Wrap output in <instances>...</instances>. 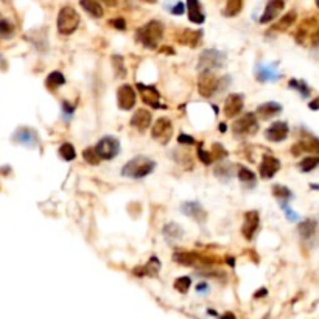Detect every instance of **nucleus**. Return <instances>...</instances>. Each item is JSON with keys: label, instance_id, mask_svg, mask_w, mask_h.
I'll list each match as a JSON object with an SVG mask.
<instances>
[{"label": "nucleus", "instance_id": "7ed1b4c3", "mask_svg": "<svg viewBox=\"0 0 319 319\" xmlns=\"http://www.w3.org/2000/svg\"><path fill=\"white\" fill-rule=\"evenodd\" d=\"M79 25V14L72 7H64L58 14V31L59 35L69 36Z\"/></svg>", "mask_w": 319, "mask_h": 319}, {"label": "nucleus", "instance_id": "3c124183", "mask_svg": "<svg viewBox=\"0 0 319 319\" xmlns=\"http://www.w3.org/2000/svg\"><path fill=\"white\" fill-rule=\"evenodd\" d=\"M101 2H104L108 7H116L117 5V0H101Z\"/></svg>", "mask_w": 319, "mask_h": 319}, {"label": "nucleus", "instance_id": "a18cd8bd", "mask_svg": "<svg viewBox=\"0 0 319 319\" xmlns=\"http://www.w3.org/2000/svg\"><path fill=\"white\" fill-rule=\"evenodd\" d=\"M109 24L113 25V27H116L117 30H125V28H126V24H125V21H123V19H114V21H109Z\"/></svg>", "mask_w": 319, "mask_h": 319}, {"label": "nucleus", "instance_id": "ddd939ff", "mask_svg": "<svg viewBox=\"0 0 319 319\" xmlns=\"http://www.w3.org/2000/svg\"><path fill=\"white\" fill-rule=\"evenodd\" d=\"M137 89L142 95V100L145 101L148 106L154 108V109H159L161 108V103H159V100H161V93L157 92L156 87L153 86H145L142 83H137Z\"/></svg>", "mask_w": 319, "mask_h": 319}, {"label": "nucleus", "instance_id": "c756f323", "mask_svg": "<svg viewBox=\"0 0 319 319\" xmlns=\"http://www.w3.org/2000/svg\"><path fill=\"white\" fill-rule=\"evenodd\" d=\"M296 18H297V14L296 11H290V13H286L283 18L274 25V30L277 31H285V30H288L294 22H296Z\"/></svg>", "mask_w": 319, "mask_h": 319}, {"label": "nucleus", "instance_id": "1a4fd4ad", "mask_svg": "<svg viewBox=\"0 0 319 319\" xmlns=\"http://www.w3.org/2000/svg\"><path fill=\"white\" fill-rule=\"evenodd\" d=\"M117 101L119 108L123 111H130L136 104V90L130 84H123L117 90Z\"/></svg>", "mask_w": 319, "mask_h": 319}, {"label": "nucleus", "instance_id": "72a5a7b5", "mask_svg": "<svg viewBox=\"0 0 319 319\" xmlns=\"http://www.w3.org/2000/svg\"><path fill=\"white\" fill-rule=\"evenodd\" d=\"M14 35V27L11 22L5 21V19H0V38L2 39H10Z\"/></svg>", "mask_w": 319, "mask_h": 319}, {"label": "nucleus", "instance_id": "412c9836", "mask_svg": "<svg viewBox=\"0 0 319 319\" xmlns=\"http://www.w3.org/2000/svg\"><path fill=\"white\" fill-rule=\"evenodd\" d=\"M297 231H299V235L302 240H311L314 234L317 232V223L314 220H305V221L299 223Z\"/></svg>", "mask_w": 319, "mask_h": 319}, {"label": "nucleus", "instance_id": "de8ad7c7", "mask_svg": "<svg viewBox=\"0 0 319 319\" xmlns=\"http://www.w3.org/2000/svg\"><path fill=\"white\" fill-rule=\"evenodd\" d=\"M171 13H173V14H182V13H184V4L179 2L176 7H174V8L171 10Z\"/></svg>", "mask_w": 319, "mask_h": 319}, {"label": "nucleus", "instance_id": "2f4dec72", "mask_svg": "<svg viewBox=\"0 0 319 319\" xmlns=\"http://www.w3.org/2000/svg\"><path fill=\"white\" fill-rule=\"evenodd\" d=\"M317 165H319V157H317V156H310V157L302 159L300 164H299L300 170L304 171V173H308V171L314 170Z\"/></svg>", "mask_w": 319, "mask_h": 319}, {"label": "nucleus", "instance_id": "864d4df0", "mask_svg": "<svg viewBox=\"0 0 319 319\" xmlns=\"http://www.w3.org/2000/svg\"><path fill=\"white\" fill-rule=\"evenodd\" d=\"M223 319H235V316L232 313H226L225 316H223Z\"/></svg>", "mask_w": 319, "mask_h": 319}, {"label": "nucleus", "instance_id": "6e6552de", "mask_svg": "<svg viewBox=\"0 0 319 319\" xmlns=\"http://www.w3.org/2000/svg\"><path fill=\"white\" fill-rule=\"evenodd\" d=\"M151 133H153V137L157 142H161L162 145H167L171 139V136H173V125L168 119H159L153 125Z\"/></svg>", "mask_w": 319, "mask_h": 319}, {"label": "nucleus", "instance_id": "473e14b6", "mask_svg": "<svg viewBox=\"0 0 319 319\" xmlns=\"http://www.w3.org/2000/svg\"><path fill=\"white\" fill-rule=\"evenodd\" d=\"M59 154H61V157L64 159V161H73L75 156H76L72 143H62V145L59 147Z\"/></svg>", "mask_w": 319, "mask_h": 319}, {"label": "nucleus", "instance_id": "423d86ee", "mask_svg": "<svg viewBox=\"0 0 319 319\" xmlns=\"http://www.w3.org/2000/svg\"><path fill=\"white\" fill-rule=\"evenodd\" d=\"M95 150H97V153L101 159H104V161H111V159H114L119 154L120 142L116 137L106 136L97 143V145H95Z\"/></svg>", "mask_w": 319, "mask_h": 319}, {"label": "nucleus", "instance_id": "cd10ccee", "mask_svg": "<svg viewBox=\"0 0 319 319\" xmlns=\"http://www.w3.org/2000/svg\"><path fill=\"white\" fill-rule=\"evenodd\" d=\"M242 10H243V0H228L223 14H225L226 18H235V16L242 13Z\"/></svg>", "mask_w": 319, "mask_h": 319}, {"label": "nucleus", "instance_id": "4be33fe9", "mask_svg": "<svg viewBox=\"0 0 319 319\" xmlns=\"http://www.w3.org/2000/svg\"><path fill=\"white\" fill-rule=\"evenodd\" d=\"M162 234H164V238L168 243H176L178 240L182 238L184 231L179 225H176V223H168V225L164 228Z\"/></svg>", "mask_w": 319, "mask_h": 319}, {"label": "nucleus", "instance_id": "6ab92c4d", "mask_svg": "<svg viewBox=\"0 0 319 319\" xmlns=\"http://www.w3.org/2000/svg\"><path fill=\"white\" fill-rule=\"evenodd\" d=\"M131 125L137 128L139 131H147L148 126L151 125V114L147 109H137L131 119Z\"/></svg>", "mask_w": 319, "mask_h": 319}, {"label": "nucleus", "instance_id": "e433bc0d", "mask_svg": "<svg viewBox=\"0 0 319 319\" xmlns=\"http://www.w3.org/2000/svg\"><path fill=\"white\" fill-rule=\"evenodd\" d=\"M273 195H274L276 198L285 199V201L291 199V196H293L291 191H290L288 188H286V187H283V185H274V187H273Z\"/></svg>", "mask_w": 319, "mask_h": 319}, {"label": "nucleus", "instance_id": "f704fd0d", "mask_svg": "<svg viewBox=\"0 0 319 319\" xmlns=\"http://www.w3.org/2000/svg\"><path fill=\"white\" fill-rule=\"evenodd\" d=\"M83 157H84V161H86L87 164H90V165H98V164H100V159H101L95 148H87V150H84V151H83Z\"/></svg>", "mask_w": 319, "mask_h": 319}, {"label": "nucleus", "instance_id": "4d7b16f0", "mask_svg": "<svg viewBox=\"0 0 319 319\" xmlns=\"http://www.w3.org/2000/svg\"><path fill=\"white\" fill-rule=\"evenodd\" d=\"M317 5H319V4H317Z\"/></svg>", "mask_w": 319, "mask_h": 319}, {"label": "nucleus", "instance_id": "bb28decb", "mask_svg": "<svg viewBox=\"0 0 319 319\" xmlns=\"http://www.w3.org/2000/svg\"><path fill=\"white\" fill-rule=\"evenodd\" d=\"M64 83H66V78H64V75L61 72H58V70L52 72L45 79V86H47V89H50V90H55V89L61 87Z\"/></svg>", "mask_w": 319, "mask_h": 319}, {"label": "nucleus", "instance_id": "5fc2aeb1", "mask_svg": "<svg viewBox=\"0 0 319 319\" xmlns=\"http://www.w3.org/2000/svg\"><path fill=\"white\" fill-rule=\"evenodd\" d=\"M220 131H223V133L226 131V125H225V123H221V125H220Z\"/></svg>", "mask_w": 319, "mask_h": 319}, {"label": "nucleus", "instance_id": "f257e3e1", "mask_svg": "<svg viewBox=\"0 0 319 319\" xmlns=\"http://www.w3.org/2000/svg\"><path fill=\"white\" fill-rule=\"evenodd\" d=\"M164 36V25L159 21H151L140 27L136 33V39L147 49H156L159 41Z\"/></svg>", "mask_w": 319, "mask_h": 319}, {"label": "nucleus", "instance_id": "a878e982", "mask_svg": "<svg viewBox=\"0 0 319 319\" xmlns=\"http://www.w3.org/2000/svg\"><path fill=\"white\" fill-rule=\"evenodd\" d=\"M14 140L19 142V143H24V145H35L36 134H35V131L27 130V128H22V130H19L18 133H16Z\"/></svg>", "mask_w": 319, "mask_h": 319}, {"label": "nucleus", "instance_id": "a211bd4d", "mask_svg": "<svg viewBox=\"0 0 319 319\" xmlns=\"http://www.w3.org/2000/svg\"><path fill=\"white\" fill-rule=\"evenodd\" d=\"M187 16L188 21L201 25L205 21V16L201 10V4L199 0H187Z\"/></svg>", "mask_w": 319, "mask_h": 319}, {"label": "nucleus", "instance_id": "b1692460", "mask_svg": "<svg viewBox=\"0 0 319 319\" xmlns=\"http://www.w3.org/2000/svg\"><path fill=\"white\" fill-rule=\"evenodd\" d=\"M79 5H81L83 10L86 13H89L92 18H97V19L98 18H103L104 11H103V8H101L98 0H79Z\"/></svg>", "mask_w": 319, "mask_h": 319}, {"label": "nucleus", "instance_id": "ea45409f", "mask_svg": "<svg viewBox=\"0 0 319 319\" xmlns=\"http://www.w3.org/2000/svg\"><path fill=\"white\" fill-rule=\"evenodd\" d=\"M190 283H191L190 277H179V279H176V282H174V288H176L179 293H187L190 288Z\"/></svg>", "mask_w": 319, "mask_h": 319}, {"label": "nucleus", "instance_id": "dca6fc26", "mask_svg": "<svg viewBox=\"0 0 319 319\" xmlns=\"http://www.w3.org/2000/svg\"><path fill=\"white\" fill-rule=\"evenodd\" d=\"M283 8H285V2H283V0H269L266 8H265L263 16L260 18V24L273 22Z\"/></svg>", "mask_w": 319, "mask_h": 319}, {"label": "nucleus", "instance_id": "9b49d317", "mask_svg": "<svg viewBox=\"0 0 319 319\" xmlns=\"http://www.w3.org/2000/svg\"><path fill=\"white\" fill-rule=\"evenodd\" d=\"M290 128L285 122H274L273 125H269V128L265 131V137L269 142H282L288 137Z\"/></svg>", "mask_w": 319, "mask_h": 319}, {"label": "nucleus", "instance_id": "c9c22d12", "mask_svg": "<svg viewBox=\"0 0 319 319\" xmlns=\"http://www.w3.org/2000/svg\"><path fill=\"white\" fill-rule=\"evenodd\" d=\"M238 179L245 184H254L255 182V174L249 168L240 167V170H238Z\"/></svg>", "mask_w": 319, "mask_h": 319}, {"label": "nucleus", "instance_id": "c03bdc74", "mask_svg": "<svg viewBox=\"0 0 319 319\" xmlns=\"http://www.w3.org/2000/svg\"><path fill=\"white\" fill-rule=\"evenodd\" d=\"M282 207H283V212L286 214V217H288V220L290 221H294V220H297V215L290 209V207L288 205H286V204H282Z\"/></svg>", "mask_w": 319, "mask_h": 319}, {"label": "nucleus", "instance_id": "7c9ffc66", "mask_svg": "<svg viewBox=\"0 0 319 319\" xmlns=\"http://www.w3.org/2000/svg\"><path fill=\"white\" fill-rule=\"evenodd\" d=\"M279 78V75L274 72V69L273 67H265V66H262L259 70H257V79L259 81H269V79H277Z\"/></svg>", "mask_w": 319, "mask_h": 319}, {"label": "nucleus", "instance_id": "0eeeda50", "mask_svg": "<svg viewBox=\"0 0 319 319\" xmlns=\"http://www.w3.org/2000/svg\"><path fill=\"white\" fill-rule=\"evenodd\" d=\"M218 87H220V81H218V78L212 72H199L198 92L202 95L204 98L212 97Z\"/></svg>", "mask_w": 319, "mask_h": 319}, {"label": "nucleus", "instance_id": "2eb2a0df", "mask_svg": "<svg viewBox=\"0 0 319 319\" xmlns=\"http://www.w3.org/2000/svg\"><path fill=\"white\" fill-rule=\"evenodd\" d=\"M280 170V162L279 159L274 156H265L260 164V176L265 179L273 178L274 174Z\"/></svg>", "mask_w": 319, "mask_h": 319}, {"label": "nucleus", "instance_id": "a19ab883", "mask_svg": "<svg viewBox=\"0 0 319 319\" xmlns=\"http://www.w3.org/2000/svg\"><path fill=\"white\" fill-rule=\"evenodd\" d=\"M212 156H214V159H225V157H228V151L223 148L220 143H215L212 148Z\"/></svg>", "mask_w": 319, "mask_h": 319}, {"label": "nucleus", "instance_id": "58836bf2", "mask_svg": "<svg viewBox=\"0 0 319 319\" xmlns=\"http://www.w3.org/2000/svg\"><path fill=\"white\" fill-rule=\"evenodd\" d=\"M290 86H291L293 89L299 90L300 95H302L304 98H308V97H310V87H308L304 81H297V79H291V81H290Z\"/></svg>", "mask_w": 319, "mask_h": 319}, {"label": "nucleus", "instance_id": "f03ea898", "mask_svg": "<svg viewBox=\"0 0 319 319\" xmlns=\"http://www.w3.org/2000/svg\"><path fill=\"white\" fill-rule=\"evenodd\" d=\"M154 167H156V164L150 157L137 156V157L131 159L130 162H126V165L122 168V174L128 178H133V179H140V178L148 176V174L154 170Z\"/></svg>", "mask_w": 319, "mask_h": 319}, {"label": "nucleus", "instance_id": "4c0bfd02", "mask_svg": "<svg viewBox=\"0 0 319 319\" xmlns=\"http://www.w3.org/2000/svg\"><path fill=\"white\" fill-rule=\"evenodd\" d=\"M111 61H113V67L116 70V75L117 76H125L126 75V69H125V64H123V58L119 56V55H114L113 58H111Z\"/></svg>", "mask_w": 319, "mask_h": 319}, {"label": "nucleus", "instance_id": "4468645a", "mask_svg": "<svg viewBox=\"0 0 319 319\" xmlns=\"http://www.w3.org/2000/svg\"><path fill=\"white\" fill-rule=\"evenodd\" d=\"M181 212L190 218H193L195 221H199V223H204L205 218H207V212L202 209V205L199 202H195V201H188V202H184L181 205Z\"/></svg>", "mask_w": 319, "mask_h": 319}, {"label": "nucleus", "instance_id": "49530a36", "mask_svg": "<svg viewBox=\"0 0 319 319\" xmlns=\"http://www.w3.org/2000/svg\"><path fill=\"white\" fill-rule=\"evenodd\" d=\"M310 42H311V45H319V28H316L313 33H311Z\"/></svg>", "mask_w": 319, "mask_h": 319}, {"label": "nucleus", "instance_id": "c85d7f7f", "mask_svg": "<svg viewBox=\"0 0 319 319\" xmlns=\"http://www.w3.org/2000/svg\"><path fill=\"white\" fill-rule=\"evenodd\" d=\"M173 259L181 265L190 266V265H193L199 260V255L196 252H176L173 255Z\"/></svg>", "mask_w": 319, "mask_h": 319}, {"label": "nucleus", "instance_id": "f3484780", "mask_svg": "<svg viewBox=\"0 0 319 319\" xmlns=\"http://www.w3.org/2000/svg\"><path fill=\"white\" fill-rule=\"evenodd\" d=\"M302 151L319 154V139L310 136V137H307L304 140H300L299 143H296V145H293V154L294 156L300 154Z\"/></svg>", "mask_w": 319, "mask_h": 319}, {"label": "nucleus", "instance_id": "f8f14e48", "mask_svg": "<svg viewBox=\"0 0 319 319\" xmlns=\"http://www.w3.org/2000/svg\"><path fill=\"white\" fill-rule=\"evenodd\" d=\"M243 109V95L240 93H231L225 101V108H223V113L228 119H232L238 116Z\"/></svg>", "mask_w": 319, "mask_h": 319}, {"label": "nucleus", "instance_id": "39448f33", "mask_svg": "<svg viewBox=\"0 0 319 319\" xmlns=\"http://www.w3.org/2000/svg\"><path fill=\"white\" fill-rule=\"evenodd\" d=\"M232 130H234V134L237 136H252L259 130V120L255 117V114L249 113L243 116L242 119H238L237 122H234Z\"/></svg>", "mask_w": 319, "mask_h": 319}, {"label": "nucleus", "instance_id": "37998d69", "mask_svg": "<svg viewBox=\"0 0 319 319\" xmlns=\"http://www.w3.org/2000/svg\"><path fill=\"white\" fill-rule=\"evenodd\" d=\"M178 142L181 143V145H193L195 143V139L193 137H190V136H187V134H179V137H178Z\"/></svg>", "mask_w": 319, "mask_h": 319}, {"label": "nucleus", "instance_id": "79ce46f5", "mask_svg": "<svg viewBox=\"0 0 319 319\" xmlns=\"http://www.w3.org/2000/svg\"><path fill=\"white\" fill-rule=\"evenodd\" d=\"M198 157L201 159V162L205 164V165H209V164L214 161L212 153H207V151H204L202 148H198Z\"/></svg>", "mask_w": 319, "mask_h": 319}, {"label": "nucleus", "instance_id": "8fccbe9b", "mask_svg": "<svg viewBox=\"0 0 319 319\" xmlns=\"http://www.w3.org/2000/svg\"><path fill=\"white\" fill-rule=\"evenodd\" d=\"M310 109H313V111H317L319 109V98L310 103Z\"/></svg>", "mask_w": 319, "mask_h": 319}, {"label": "nucleus", "instance_id": "6e6d98bb", "mask_svg": "<svg viewBox=\"0 0 319 319\" xmlns=\"http://www.w3.org/2000/svg\"><path fill=\"white\" fill-rule=\"evenodd\" d=\"M0 64H2V56H0Z\"/></svg>", "mask_w": 319, "mask_h": 319}, {"label": "nucleus", "instance_id": "393cba45", "mask_svg": "<svg viewBox=\"0 0 319 319\" xmlns=\"http://www.w3.org/2000/svg\"><path fill=\"white\" fill-rule=\"evenodd\" d=\"M235 174V167L232 165V164H228V162H225V164H220L217 168H215V176L220 179V181H223V182H228L232 176Z\"/></svg>", "mask_w": 319, "mask_h": 319}, {"label": "nucleus", "instance_id": "9d476101", "mask_svg": "<svg viewBox=\"0 0 319 319\" xmlns=\"http://www.w3.org/2000/svg\"><path fill=\"white\" fill-rule=\"evenodd\" d=\"M260 225V217L257 210H251L245 215V221H243V226H242V234L246 240H252L254 234L257 232Z\"/></svg>", "mask_w": 319, "mask_h": 319}, {"label": "nucleus", "instance_id": "aec40b11", "mask_svg": "<svg viewBox=\"0 0 319 319\" xmlns=\"http://www.w3.org/2000/svg\"><path fill=\"white\" fill-rule=\"evenodd\" d=\"M280 113H282V104L276 103V101H268V103H263L257 108V116L263 120L273 119L274 116H277Z\"/></svg>", "mask_w": 319, "mask_h": 319}, {"label": "nucleus", "instance_id": "09e8293b", "mask_svg": "<svg viewBox=\"0 0 319 319\" xmlns=\"http://www.w3.org/2000/svg\"><path fill=\"white\" fill-rule=\"evenodd\" d=\"M62 108H64V111H66L67 114H73V106H70L67 101H64V103H62Z\"/></svg>", "mask_w": 319, "mask_h": 319}, {"label": "nucleus", "instance_id": "20e7f679", "mask_svg": "<svg viewBox=\"0 0 319 319\" xmlns=\"http://www.w3.org/2000/svg\"><path fill=\"white\" fill-rule=\"evenodd\" d=\"M225 53H221L215 49H207L199 55L198 59V70L199 72H214L223 67L225 64Z\"/></svg>", "mask_w": 319, "mask_h": 319}, {"label": "nucleus", "instance_id": "5701e85b", "mask_svg": "<svg viewBox=\"0 0 319 319\" xmlns=\"http://www.w3.org/2000/svg\"><path fill=\"white\" fill-rule=\"evenodd\" d=\"M201 31H193V30H184L178 35V41L184 45H188L191 49H195L198 42L201 41Z\"/></svg>", "mask_w": 319, "mask_h": 319}, {"label": "nucleus", "instance_id": "603ef678", "mask_svg": "<svg viewBox=\"0 0 319 319\" xmlns=\"http://www.w3.org/2000/svg\"><path fill=\"white\" fill-rule=\"evenodd\" d=\"M207 290V285L205 283H199L198 286H196V291H199V293H202V291H205Z\"/></svg>", "mask_w": 319, "mask_h": 319}]
</instances>
